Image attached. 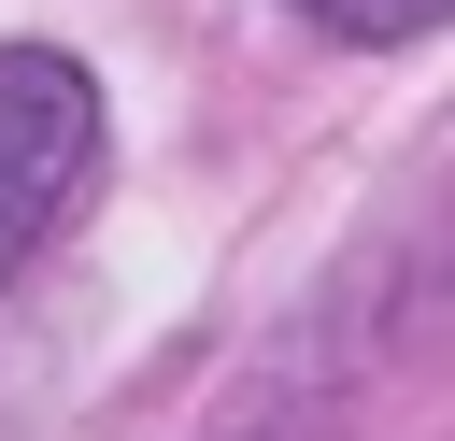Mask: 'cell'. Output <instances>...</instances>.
<instances>
[{
	"mask_svg": "<svg viewBox=\"0 0 455 441\" xmlns=\"http://www.w3.org/2000/svg\"><path fill=\"white\" fill-rule=\"evenodd\" d=\"M100 171V85L57 43H0V285L57 242V213Z\"/></svg>",
	"mask_w": 455,
	"mask_h": 441,
	"instance_id": "6da1fadb",
	"label": "cell"
},
{
	"mask_svg": "<svg viewBox=\"0 0 455 441\" xmlns=\"http://www.w3.org/2000/svg\"><path fill=\"white\" fill-rule=\"evenodd\" d=\"M284 14H313L327 43H412V28H441L455 0H284Z\"/></svg>",
	"mask_w": 455,
	"mask_h": 441,
	"instance_id": "7a4b0ae2",
	"label": "cell"
}]
</instances>
